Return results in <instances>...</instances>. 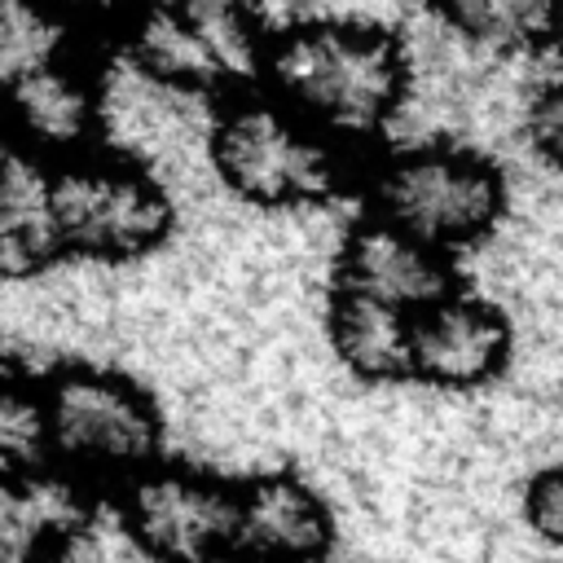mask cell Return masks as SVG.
Masks as SVG:
<instances>
[{"label": "cell", "mask_w": 563, "mask_h": 563, "mask_svg": "<svg viewBox=\"0 0 563 563\" xmlns=\"http://www.w3.org/2000/svg\"><path fill=\"white\" fill-rule=\"evenodd\" d=\"M264 79L282 106L339 145L374 141L409 97L405 44L369 22H295L268 40Z\"/></svg>", "instance_id": "cell-1"}, {"label": "cell", "mask_w": 563, "mask_h": 563, "mask_svg": "<svg viewBox=\"0 0 563 563\" xmlns=\"http://www.w3.org/2000/svg\"><path fill=\"white\" fill-rule=\"evenodd\" d=\"M207 154L233 198L268 211L321 207L347 185L343 145L277 97H229L211 119Z\"/></svg>", "instance_id": "cell-2"}, {"label": "cell", "mask_w": 563, "mask_h": 563, "mask_svg": "<svg viewBox=\"0 0 563 563\" xmlns=\"http://www.w3.org/2000/svg\"><path fill=\"white\" fill-rule=\"evenodd\" d=\"M506 211L497 163L457 141L396 145L369 176V216L453 255L484 242Z\"/></svg>", "instance_id": "cell-3"}, {"label": "cell", "mask_w": 563, "mask_h": 563, "mask_svg": "<svg viewBox=\"0 0 563 563\" xmlns=\"http://www.w3.org/2000/svg\"><path fill=\"white\" fill-rule=\"evenodd\" d=\"M53 462L79 475H123L158 466L163 418L145 387L114 369L66 365L44 383Z\"/></svg>", "instance_id": "cell-4"}, {"label": "cell", "mask_w": 563, "mask_h": 563, "mask_svg": "<svg viewBox=\"0 0 563 563\" xmlns=\"http://www.w3.org/2000/svg\"><path fill=\"white\" fill-rule=\"evenodd\" d=\"M53 211L66 255L136 260L163 246L176 229L172 194L132 158L79 154L53 167Z\"/></svg>", "instance_id": "cell-5"}, {"label": "cell", "mask_w": 563, "mask_h": 563, "mask_svg": "<svg viewBox=\"0 0 563 563\" xmlns=\"http://www.w3.org/2000/svg\"><path fill=\"white\" fill-rule=\"evenodd\" d=\"M123 528L158 563H207L238 550V484L189 466H150L123 484Z\"/></svg>", "instance_id": "cell-6"}, {"label": "cell", "mask_w": 563, "mask_h": 563, "mask_svg": "<svg viewBox=\"0 0 563 563\" xmlns=\"http://www.w3.org/2000/svg\"><path fill=\"white\" fill-rule=\"evenodd\" d=\"M334 290H352L378 303H391L409 317L435 308L440 299L457 295V277L444 251L418 242L413 233L365 216L347 229L339 260H334Z\"/></svg>", "instance_id": "cell-7"}, {"label": "cell", "mask_w": 563, "mask_h": 563, "mask_svg": "<svg viewBox=\"0 0 563 563\" xmlns=\"http://www.w3.org/2000/svg\"><path fill=\"white\" fill-rule=\"evenodd\" d=\"M510 361V321L475 295H449L413 317V378L444 391L493 383Z\"/></svg>", "instance_id": "cell-8"}, {"label": "cell", "mask_w": 563, "mask_h": 563, "mask_svg": "<svg viewBox=\"0 0 563 563\" xmlns=\"http://www.w3.org/2000/svg\"><path fill=\"white\" fill-rule=\"evenodd\" d=\"M334 545L330 506L295 475L268 471L238 484V550L260 563H321Z\"/></svg>", "instance_id": "cell-9"}, {"label": "cell", "mask_w": 563, "mask_h": 563, "mask_svg": "<svg viewBox=\"0 0 563 563\" xmlns=\"http://www.w3.org/2000/svg\"><path fill=\"white\" fill-rule=\"evenodd\" d=\"M9 88V119H13V141L31 154H70L79 158L88 150V141L97 136L101 123V88L97 79L75 62H48L35 66L18 79L4 84Z\"/></svg>", "instance_id": "cell-10"}, {"label": "cell", "mask_w": 563, "mask_h": 563, "mask_svg": "<svg viewBox=\"0 0 563 563\" xmlns=\"http://www.w3.org/2000/svg\"><path fill=\"white\" fill-rule=\"evenodd\" d=\"M62 233L53 211V167L40 154L9 141L0 167V268L4 277H35L62 260Z\"/></svg>", "instance_id": "cell-11"}, {"label": "cell", "mask_w": 563, "mask_h": 563, "mask_svg": "<svg viewBox=\"0 0 563 563\" xmlns=\"http://www.w3.org/2000/svg\"><path fill=\"white\" fill-rule=\"evenodd\" d=\"M325 325H330V347L361 383L413 378V317L409 312L352 295V290H334Z\"/></svg>", "instance_id": "cell-12"}, {"label": "cell", "mask_w": 563, "mask_h": 563, "mask_svg": "<svg viewBox=\"0 0 563 563\" xmlns=\"http://www.w3.org/2000/svg\"><path fill=\"white\" fill-rule=\"evenodd\" d=\"M123 53L136 75L172 92H229V79L185 13L128 18Z\"/></svg>", "instance_id": "cell-13"}, {"label": "cell", "mask_w": 563, "mask_h": 563, "mask_svg": "<svg viewBox=\"0 0 563 563\" xmlns=\"http://www.w3.org/2000/svg\"><path fill=\"white\" fill-rule=\"evenodd\" d=\"M435 18L493 57H537L563 35V0H449Z\"/></svg>", "instance_id": "cell-14"}, {"label": "cell", "mask_w": 563, "mask_h": 563, "mask_svg": "<svg viewBox=\"0 0 563 563\" xmlns=\"http://www.w3.org/2000/svg\"><path fill=\"white\" fill-rule=\"evenodd\" d=\"M70 57L66 9L53 0H0V75L4 84Z\"/></svg>", "instance_id": "cell-15"}, {"label": "cell", "mask_w": 563, "mask_h": 563, "mask_svg": "<svg viewBox=\"0 0 563 563\" xmlns=\"http://www.w3.org/2000/svg\"><path fill=\"white\" fill-rule=\"evenodd\" d=\"M53 462V427H48V405L44 387L26 378H9L0 391V466L4 479H35Z\"/></svg>", "instance_id": "cell-16"}, {"label": "cell", "mask_w": 563, "mask_h": 563, "mask_svg": "<svg viewBox=\"0 0 563 563\" xmlns=\"http://www.w3.org/2000/svg\"><path fill=\"white\" fill-rule=\"evenodd\" d=\"M523 141L537 154V163L563 180V75H550L528 92Z\"/></svg>", "instance_id": "cell-17"}, {"label": "cell", "mask_w": 563, "mask_h": 563, "mask_svg": "<svg viewBox=\"0 0 563 563\" xmlns=\"http://www.w3.org/2000/svg\"><path fill=\"white\" fill-rule=\"evenodd\" d=\"M523 515H528V528L550 541V545H563V462H550L541 466L528 488H523Z\"/></svg>", "instance_id": "cell-18"}, {"label": "cell", "mask_w": 563, "mask_h": 563, "mask_svg": "<svg viewBox=\"0 0 563 563\" xmlns=\"http://www.w3.org/2000/svg\"><path fill=\"white\" fill-rule=\"evenodd\" d=\"M194 0H123L128 18H145V13H185Z\"/></svg>", "instance_id": "cell-19"}, {"label": "cell", "mask_w": 563, "mask_h": 563, "mask_svg": "<svg viewBox=\"0 0 563 563\" xmlns=\"http://www.w3.org/2000/svg\"><path fill=\"white\" fill-rule=\"evenodd\" d=\"M207 563H260V559H251V554H242V550H224V554H216V559H207Z\"/></svg>", "instance_id": "cell-20"}, {"label": "cell", "mask_w": 563, "mask_h": 563, "mask_svg": "<svg viewBox=\"0 0 563 563\" xmlns=\"http://www.w3.org/2000/svg\"><path fill=\"white\" fill-rule=\"evenodd\" d=\"M53 4H62V9H88V4H106V0H53Z\"/></svg>", "instance_id": "cell-21"}, {"label": "cell", "mask_w": 563, "mask_h": 563, "mask_svg": "<svg viewBox=\"0 0 563 563\" xmlns=\"http://www.w3.org/2000/svg\"><path fill=\"white\" fill-rule=\"evenodd\" d=\"M422 4H427V9H431V13H440V9H444V4H449V0H422Z\"/></svg>", "instance_id": "cell-22"}]
</instances>
